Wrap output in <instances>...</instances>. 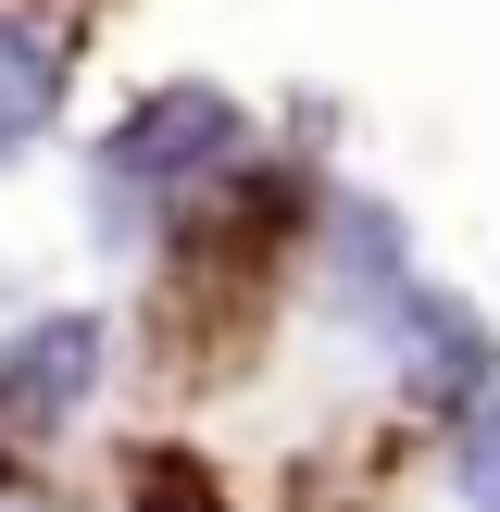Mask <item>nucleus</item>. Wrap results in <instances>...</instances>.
I'll use <instances>...</instances> for the list:
<instances>
[{
	"instance_id": "obj_1",
	"label": "nucleus",
	"mask_w": 500,
	"mask_h": 512,
	"mask_svg": "<svg viewBox=\"0 0 500 512\" xmlns=\"http://www.w3.org/2000/svg\"><path fill=\"white\" fill-rule=\"evenodd\" d=\"M100 388V313H38L0 338V463H38Z\"/></svg>"
},
{
	"instance_id": "obj_2",
	"label": "nucleus",
	"mask_w": 500,
	"mask_h": 512,
	"mask_svg": "<svg viewBox=\"0 0 500 512\" xmlns=\"http://www.w3.org/2000/svg\"><path fill=\"white\" fill-rule=\"evenodd\" d=\"M238 100L200 88V75H175V88H150L138 113L113 125V188H200V175L238 163Z\"/></svg>"
},
{
	"instance_id": "obj_3",
	"label": "nucleus",
	"mask_w": 500,
	"mask_h": 512,
	"mask_svg": "<svg viewBox=\"0 0 500 512\" xmlns=\"http://www.w3.org/2000/svg\"><path fill=\"white\" fill-rule=\"evenodd\" d=\"M400 363H413V400H438L450 425L475 413V400H500V338H488V313H475V300H450V288H400Z\"/></svg>"
},
{
	"instance_id": "obj_4",
	"label": "nucleus",
	"mask_w": 500,
	"mask_h": 512,
	"mask_svg": "<svg viewBox=\"0 0 500 512\" xmlns=\"http://www.w3.org/2000/svg\"><path fill=\"white\" fill-rule=\"evenodd\" d=\"M50 113H63V38H50L38 13H0V163H13Z\"/></svg>"
},
{
	"instance_id": "obj_5",
	"label": "nucleus",
	"mask_w": 500,
	"mask_h": 512,
	"mask_svg": "<svg viewBox=\"0 0 500 512\" xmlns=\"http://www.w3.org/2000/svg\"><path fill=\"white\" fill-rule=\"evenodd\" d=\"M325 238H338V288L363 300L375 325L400 313V288H413V263H400V225H388V200H338L325 213Z\"/></svg>"
},
{
	"instance_id": "obj_6",
	"label": "nucleus",
	"mask_w": 500,
	"mask_h": 512,
	"mask_svg": "<svg viewBox=\"0 0 500 512\" xmlns=\"http://www.w3.org/2000/svg\"><path fill=\"white\" fill-rule=\"evenodd\" d=\"M125 512H238V500H225V475L200 450H138L125 463Z\"/></svg>"
},
{
	"instance_id": "obj_7",
	"label": "nucleus",
	"mask_w": 500,
	"mask_h": 512,
	"mask_svg": "<svg viewBox=\"0 0 500 512\" xmlns=\"http://www.w3.org/2000/svg\"><path fill=\"white\" fill-rule=\"evenodd\" d=\"M450 475H463V512H500V400L450 425Z\"/></svg>"
}]
</instances>
